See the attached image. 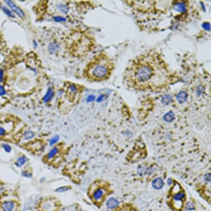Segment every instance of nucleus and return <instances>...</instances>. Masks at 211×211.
Returning a JSON list of instances; mask_svg holds the SVG:
<instances>
[{
	"mask_svg": "<svg viewBox=\"0 0 211 211\" xmlns=\"http://www.w3.org/2000/svg\"><path fill=\"white\" fill-rule=\"evenodd\" d=\"M54 19L57 22H63L66 21V19L65 18L61 16H55L54 17Z\"/></svg>",
	"mask_w": 211,
	"mask_h": 211,
	"instance_id": "obj_24",
	"label": "nucleus"
},
{
	"mask_svg": "<svg viewBox=\"0 0 211 211\" xmlns=\"http://www.w3.org/2000/svg\"><path fill=\"white\" fill-rule=\"evenodd\" d=\"M171 79L168 65L158 52L150 51L136 56L126 68L123 80L136 91H155L165 88Z\"/></svg>",
	"mask_w": 211,
	"mask_h": 211,
	"instance_id": "obj_1",
	"label": "nucleus"
},
{
	"mask_svg": "<svg viewBox=\"0 0 211 211\" xmlns=\"http://www.w3.org/2000/svg\"><path fill=\"white\" fill-rule=\"evenodd\" d=\"M164 118L167 122H171L173 118V115L172 112H169L164 116Z\"/></svg>",
	"mask_w": 211,
	"mask_h": 211,
	"instance_id": "obj_21",
	"label": "nucleus"
},
{
	"mask_svg": "<svg viewBox=\"0 0 211 211\" xmlns=\"http://www.w3.org/2000/svg\"><path fill=\"white\" fill-rule=\"evenodd\" d=\"M171 182H172V180H171L170 179H169V180H167V183H168L169 185H170V184L171 183Z\"/></svg>",
	"mask_w": 211,
	"mask_h": 211,
	"instance_id": "obj_31",
	"label": "nucleus"
},
{
	"mask_svg": "<svg viewBox=\"0 0 211 211\" xmlns=\"http://www.w3.org/2000/svg\"><path fill=\"white\" fill-rule=\"evenodd\" d=\"M21 175L22 176L26 177V178H28V179H30V178H32L33 175L32 173L28 171L27 170H23L22 171V172H21Z\"/></svg>",
	"mask_w": 211,
	"mask_h": 211,
	"instance_id": "obj_22",
	"label": "nucleus"
},
{
	"mask_svg": "<svg viewBox=\"0 0 211 211\" xmlns=\"http://www.w3.org/2000/svg\"><path fill=\"white\" fill-rule=\"evenodd\" d=\"M94 99H95V97L93 96H89L88 97V99H87V100H88V101H89V102H91V101H93Z\"/></svg>",
	"mask_w": 211,
	"mask_h": 211,
	"instance_id": "obj_30",
	"label": "nucleus"
},
{
	"mask_svg": "<svg viewBox=\"0 0 211 211\" xmlns=\"http://www.w3.org/2000/svg\"><path fill=\"white\" fill-rule=\"evenodd\" d=\"M2 147L3 149L4 150L6 153H11L12 151L11 146H10L9 144H6V143L2 144Z\"/></svg>",
	"mask_w": 211,
	"mask_h": 211,
	"instance_id": "obj_23",
	"label": "nucleus"
},
{
	"mask_svg": "<svg viewBox=\"0 0 211 211\" xmlns=\"http://www.w3.org/2000/svg\"><path fill=\"white\" fill-rule=\"evenodd\" d=\"M58 7L59 11L63 13H67L69 12V8L68 6L64 4H60L58 6Z\"/></svg>",
	"mask_w": 211,
	"mask_h": 211,
	"instance_id": "obj_19",
	"label": "nucleus"
},
{
	"mask_svg": "<svg viewBox=\"0 0 211 211\" xmlns=\"http://www.w3.org/2000/svg\"><path fill=\"white\" fill-rule=\"evenodd\" d=\"M59 48V45L55 43H52L49 45V50L52 52H56Z\"/></svg>",
	"mask_w": 211,
	"mask_h": 211,
	"instance_id": "obj_20",
	"label": "nucleus"
},
{
	"mask_svg": "<svg viewBox=\"0 0 211 211\" xmlns=\"http://www.w3.org/2000/svg\"><path fill=\"white\" fill-rule=\"evenodd\" d=\"M54 91L52 89H49L48 91L46 92L45 95H44V97H43V102L44 103H48L53 98L54 96Z\"/></svg>",
	"mask_w": 211,
	"mask_h": 211,
	"instance_id": "obj_11",
	"label": "nucleus"
},
{
	"mask_svg": "<svg viewBox=\"0 0 211 211\" xmlns=\"http://www.w3.org/2000/svg\"><path fill=\"white\" fill-rule=\"evenodd\" d=\"M71 187H70L69 186H60L58 188H56L55 190V191L56 192H58V193H63V192H65L66 191H68L70 190H71Z\"/></svg>",
	"mask_w": 211,
	"mask_h": 211,
	"instance_id": "obj_14",
	"label": "nucleus"
},
{
	"mask_svg": "<svg viewBox=\"0 0 211 211\" xmlns=\"http://www.w3.org/2000/svg\"><path fill=\"white\" fill-rule=\"evenodd\" d=\"M106 194V190L102 188V187H99V188L96 189L92 194V198L93 200L96 202H101L102 200L105 197Z\"/></svg>",
	"mask_w": 211,
	"mask_h": 211,
	"instance_id": "obj_4",
	"label": "nucleus"
},
{
	"mask_svg": "<svg viewBox=\"0 0 211 211\" xmlns=\"http://www.w3.org/2000/svg\"><path fill=\"white\" fill-rule=\"evenodd\" d=\"M68 91L69 92L71 93V94L76 95L78 92V88H77V86L75 84L71 83V84H70L68 86Z\"/></svg>",
	"mask_w": 211,
	"mask_h": 211,
	"instance_id": "obj_18",
	"label": "nucleus"
},
{
	"mask_svg": "<svg viewBox=\"0 0 211 211\" xmlns=\"http://www.w3.org/2000/svg\"><path fill=\"white\" fill-rule=\"evenodd\" d=\"M186 208L189 210H192L195 209V206L191 202H187L186 205Z\"/></svg>",
	"mask_w": 211,
	"mask_h": 211,
	"instance_id": "obj_25",
	"label": "nucleus"
},
{
	"mask_svg": "<svg viewBox=\"0 0 211 211\" xmlns=\"http://www.w3.org/2000/svg\"><path fill=\"white\" fill-rule=\"evenodd\" d=\"M187 98V93L185 92H181L179 93L177 96V99L178 100V101L180 103H183L185 102Z\"/></svg>",
	"mask_w": 211,
	"mask_h": 211,
	"instance_id": "obj_13",
	"label": "nucleus"
},
{
	"mask_svg": "<svg viewBox=\"0 0 211 211\" xmlns=\"http://www.w3.org/2000/svg\"><path fill=\"white\" fill-rule=\"evenodd\" d=\"M60 140V136L59 135H55L49 139V144L50 146H53L55 145Z\"/></svg>",
	"mask_w": 211,
	"mask_h": 211,
	"instance_id": "obj_16",
	"label": "nucleus"
},
{
	"mask_svg": "<svg viewBox=\"0 0 211 211\" xmlns=\"http://www.w3.org/2000/svg\"><path fill=\"white\" fill-rule=\"evenodd\" d=\"M35 136V133L32 130H27L23 134V139L25 140H31L34 138Z\"/></svg>",
	"mask_w": 211,
	"mask_h": 211,
	"instance_id": "obj_12",
	"label": "nucleus"
},
{
	"mask_svg": "<svg viewBox=\"0 0 211 211\" xmlns=\"http://www.w3.org/2000/svg\"><path fill=\"white\" fill-rule=\"evenodd\" d=\"M1 9H2V11L5 12V14H6L8 17H11V18L15 17V16L14 14H13V12L11 11V10H10L8 7H7L5 6H2Z\"/></svg>",
	"mask_w": 211,
	"mask_h": 211,
	"instance_id": "obj_15",
	"label": "nucleus"
},
{
	"mask_svg": "<svg viewBox=\"0 0 211 211\" xmlns=\"http://www.w3.org/2000/svg\"><path fill=\"white\" fill-rule=\"evenodd\" d=\"M3 76H4V72H3V70L1 69L0 70V82L3 81Z\"/></svg>",
	"mask_w": 211,
	"mask_h": 211,
	"instance_id": "obj_28",
	"label": "nucleus"
},
{
	"mask_svg": "<svg viewBox=\"0 0 211 211\" xmlns=\"http://www.w3.org/2000/svg\"><path fill=\"white\" fill-rule=\"evenodd\" d=\"M119 211H134L132 208H130L129 207H126V208H123L119 209Z\"/></svg>",
	"mask_w": 211,
	"mask_h": 211,
	"instance_id": "obj_29",
	"label": "nucleus"
},
{
	"mask_svg": "<svg viewBox=\"0 0 211 211\" xmlns=\"http://www.w3.org/2000/svg\"><path fill=\"white\" fill-rule=\"evenodd\" d=\"M175 8L176 11L181 12H185L186 11V6L184 3H177L175 6Z\"/></svg>",
	"mask_w": 211,
	"mask_h": 211,
	"instance_id": "obj_17",
	"label": "nucleus"
},
{
	"mask_svg": "<svg viewBox=\"0 0 211 211\" xmlns=\"http://www.w3.org/2000/svg\"><path fill=\"white\" fill-rule=\"evenodd\" d=\"M115 69L112 60L106 55H99L87 66L85 74L92 81H100L109 78Z\"/></svg>",
	"mask_w": 211,
	"mask_h": 211,
	"instance_id": "obj_2",
	"label": "nucleus"
},
{
	"mask_svg": "<svg viewBox=\"0 0 211 211\" xmlns=\"http://www.w3.org/2000/svg\"><path fill=\"white\" fill-rule=\"evenodd\" d=\"M6 94V91L4 88L1 85H0V96H4Z\"/></svg>",
	"mask_w": 211,
	"mask_h": 211,
	"instance_id": "obj_26",
	"label": "nucleus"
},
{
	"mask_svg": "<svg viewBox=\"0 0 211 211\" xmlns=\"http://www.w3.org/2000/svg\"><path fill=\"white\" fill-rule=\"evenodd\" d=\"M6 134V130L2 127H0V136L5 135Z\"/></svg>",
	"mask_w": 211,
	"mask_h": 211,
	"instance_id": "obj_27",
	"label": "nucleus"
},
{
	"mask_svg": "<svg viewBox=\"0 0 211 211\" xmlns=\"http://www.w3.org/2000/svg\"><path fill=\"white\" fill-rule=\"evenodd\" d=\"M152 185H153V186L154 187V188H155V189H157V190H159V189H162L163 187L164 183L163 180L162 179L157 178L153 181Z\"/></svg>",
	"mask_w": 211,
	"mask_h": 211,
	"instance_id": "obj_10",
	"label": "nucleus"
},
{
	"mask_svg": "<svg viewBox=\"0 0 211 211\" xmlns=\"http://www.w3.org/2000/svg\"><path fill=\"white\" fill-rule=\"evenodd\" d=\"M119 205V201L116 198L111 197L109 198L106 202V206L107 208L110 209H113L116 208Z\"/></svg>",
	"mask_w": 211,
	"mask_h": 211,
	"instance_id": "obj_6",
	"label": "nucleus"
},
{
	"mask_svg": "<svg viewBox=\"0 0 211 211\" xmlns=\"http://www.w3.org/2000/svg\"><path fill=\"white\" fill-rule=\"evenodd\" d=\"M15 207V203L11 201H7L2 203V209L3 211H12Z\"/></svg>",
	"mask_w": 211,
	"mask_h": 211,
	"instance_id": "obj_5",
	"label": "nucleus"
},
{
	"mask_svg": "<svg viewBox=\"0 0 211 211\" xmlns=\"http://www.w3.org/2000/svg\"><path fill=\"white\" fill-rule=\"evenodd\" d=\"M45 180V177H43V178H42V179H41V181H44Z\"/></svg>",
	"mask_w": 211,
	"mask_h": 211,
	"instance_id": "obj_32",
	"label": "nucleus"
},
{
	"mask_svg": "<svg viewBox=\"0 0 211 211\" xmlns=\"http://www.w3.org/2000/svg\"><path fill=\"white\" fill-rule=\"evenodd\" d=\"M59 152V149L57 146H53V148L50 150V151L48 153L46 158L48 160H51L54 158L56 155L58 154Z\"/></svg>",
	"mask_w": 211,
	"mask_h": 211,
	"instance_id": "obj_8",
	"label": "nucleus"
},
{
	"mask_svg": "<svg viewBox=\"0 0 211 211\" xmlns=\"http://www.w3.org/2000/svg\"><path fill=\"white\" fill-rule=\"evenodd\" d=\"M5 2L7 3V5L11 8L12 11L14 12V13H15L17 16H18L20 18H22L23 17H24V12L23 11V10L21 8H20L18 6H17L14 2L11 1H5Z\"/></svg>",
	"mask_w": 211,
	"mask_h": 211,
	"instance_id": "obj_3",
	"label": "nucleus"
},
{
	"mask_svg": "<svg viewBox=\"0 0 211 211\" xmlns=\"http://www.w3.org/2000/svg\"><path fill=\"white\" fill-rule=\"evenodd\" d=\"M27 162V158L25 155H21L17 159L15 165L18 167H21L24 166Z\"/></svg>",
	"mask_w": 211,
	"mask_h": 211,
	"instance_id": "obj_9",
	"label": "nucleus"
},
{
	"mask_svg": "<svg viewBox=\"0 0 211 211\" xmlns=\"http://www.w3.org/2000/svg\"><path fill=\"white\" fill-rule=\"evenodd\" d=\"M186 197V195H185V193L184 192H180L177 193H176L175 195H174L172 198L173 201L175 202H177V203H180V204H181L183 203V200H185ZM182 205V204H181Z\"/></svg>",
	"mask_w": 211,
	"mask_h": 211,
	"instance_id": "obj_7",
	"label": "nucleus"
}]
</instances>
